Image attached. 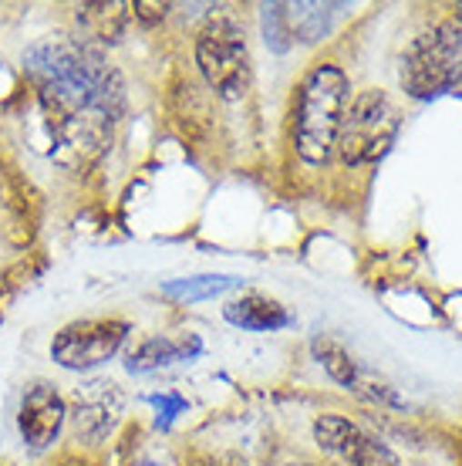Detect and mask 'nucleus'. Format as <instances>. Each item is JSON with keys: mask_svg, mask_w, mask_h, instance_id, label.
Wrapping results in <instances>:
<instances>
[{"mask_svg": "<svg viewBox=\"0 0 462 466\" xmlns=\"http://www.w3.org/2000/svg\"><path fill=\"white\" fill-rule=\"evenodd\" d=\"M347 75L335 65H317L301 82L294 102V146L307 163H327L337 149V132L347 108Z\"/></svg>", "mask_w": 462, "mask_h": 466, "instance_id": "2", "label": "nucleus"}, {"mask_svg": "<svg viewBox=\"0 0 462 466\" xmlns=\"http://www.w3.org/2000/svg\"><path fill=\"white\" fill-rule=\"evenodd\" d=\"M264 41L270 51H277V55H284V51H290V31H287V21H284V4H264Z\"/></svg>", "mask_w": 462, "mask_h": 466, "instance_id": "16", "label": "nucleus"}, {"mask_svg": "<svg viewBox=\"0 0 462 466\" xmlns=\"http://www.w3.org/2000/svg\"><path fill=\"white\" fill-rule=\"evenodd\" d=\"M290 466H314V463H290Z\"/></svg>", "mask_w": 462, "mask_h": 466, "instance_id": "20", "label": "nucleus"}, {"mask_svg": "<svg viewBox=\"0 0 462 466\" xmlns=\"http://www.w3.org/2000/svg\"><path fill=\"white\" fill-rule=\"evenodd\" d=\"M398 132V112L385 92H361L345 108L341 132H337V152L345 166H371L392 149Z\"/></svg>", "mask_w": 462, "mask_h": 466, "instance_id": "5", "label": "nucleus"}, {"mask_svg": "<svg viewBox=\"0 0 462 466\" xmlns=\"http://www.w3.org/2000/svg\"><path fill=\"white\" fill-rule=\"evenodd\" d=\"M331 17H335V4H284L290 41L317 45L331 31Z\"/></svg>", "mask_w": 462, "mask_h": 466, "instance_id": "14", "label": "nucleus"}, {"mask_svg": "<svg viewBox=\"0 0 462 466\" xmlns=\"http://www.w3.org/2000/svg\"><path fill=\"white\" fill-rule=\"evenodd\" d=\"M223 318L243 331H277V328L290 325L287 308L264 298V294H243V298L230 301L223 308Z\"/></svg>", "mask_w": 462, "mask_h": 466, "instance_id": "12", "label": "nucleus"}, {"mask_svg": "<svg viewBox=\"0 0 462 466\" xmlns=\"http://www.w3.org/2000/svg\"><path fill=\"white\" fill-rule=\"evenodd\" d=\"M456 24H459V27H462V4H459V7H456Z\"/></svg>", "mask_w": 462, "mask_h": 466, "instance_id": "19", "label": "nucleus"}, {"mask_svg": "<svg viewBox=\"0 0 462 466\" xmlns=\"http://www.w3.org/2000/svg\"><path fill=\"white\" fill-rule=\"evenodd\" d=\"M196 65L220 98H243L250 88V47L246 27L230 7H213L196 35Z\"/></svg>", "mask_w": 462, "mask_h": 466, "instance_id": "3", "label": "nucleus"}, {"mask_svg": "<svg viewBox=\"0 0 462 466\" xmlns=\"http://www.w3.org/2000/svg\"><path fill=\"white\" fill-rule=\"evenodd\" d=\"M128 339V321L116 318H88V321H75V325L61 328L55 341H51V359L61 369L71 372H88L98 369L112 359L122 341Z\"/></svg>", "mask_w": 462, "mask_h": 466, "instance_id": "6", "label": "nucleus"}, {"mask_svg": "<svg viewBox=\"0 0 462 466\" xmlns=\"http://www.w3.org/2000/svg\"><path fill=\"white\" fill-rule=\"evenodd\" d=\"M78 27H81V41L85 45H92V41H118L122 35V27H126V17H128V4H85L78 7Z\"/></svg>", "mask_w": 462, "mask_h": 466, "instance_id": "13", "label": "nucleus"}, {"mask_svg": "<svg viewBox=\"0 0 462 466\" xmlns=\"http://www.w3.org/2000/svg\"><path fill=\"white\" fill-rule=\"evenodd\" d=\"M314 355H317V361H321L324 369H327V375L335 379V382H341L345 389H351V392H358V396H368V399H382V402H392V406H402V399L392 392V385L382 382L378 375H371L368 369H361L358 361L351 359L337 341L331 339H314Z\"/></svg>", "mask_w": 462, "mask_h": 466, "instance_id": "10", "label": "nucleus"}, {"mask_svg": "<svg viewBox=\"0 0 462 466\" xmlns=\"http://www.w3.org/2000/svg\"><path fill=\"white\" fill-rule=\"evenodd\" d=\"M314 440L341 466H398V456L382 440H375L358 422L335 416V412L314 422Z\"/></svg>", "mask_w": 462, "mask_h": 466, "instance_id": "7", "label": "nucleus"}, {"mask_svg": "<svg viewBox=\"0 0 462 466\" xmlns=\"http://www.w3.org/2000/svg\"><path fill=\"white\" fill-rule=\"evenodd\" d=\"M149 402L159 409V416H156V426H159V430H169L176 416L186 412V406H189V402H186L183 396H176V392H156V396H149Z\"/></svg>", "mask_w": 462, "mask_h": 466, "instance_id": "17", "label": "nucleus"}, {"mask_svg": "<svg viewBox=\"0 0 462 466\" xmlns=\"http://www.w3.org/2000/svg\"><path fill=\"white\" fill-rule=\"evenodd\" d=\"M65 416H68V406L61 392L51 382H37L31 385L21 399V416H17V426H21L24 443L31 450H45L58 440L61 426H65Z\"/></svg>", "mask_w": 462, "mask_h": 466, "instance_id": "9", "label": "nucleus"}, {"mask_svg": "<svg viewBox=\"0 0 462 466\" xmlns=\"http://www.w3.org/2000/svg\"><path fill=\"white\" fill-rule=\"evenodd\" d=\"M126 409V396L116 382L108 379H92V382L78 385L75 392V409H71V420H75V432L85 440H105L108 432L116 430L118 416Z\"/></svg>", "mask_w": 462, "mask_h": 466, "instance_id": "8", "label": "nucleus"}, {"mask_svg": "<svg viewBox=\"0 0 462 466\" xmlns=\"http://www.w3.org/2000/svg\"><path fill=\"white\" fill-rule=\"evenodd\" d=\"M462 82V27L442 21L405 47L402 88L412 98H436Z\"/></svg>", "mask_w": 462, "mask_h": 466, "instance_id": "4", "label": "nucleus"}, {"mask_svg": "<svg viewBox=\"0 0 462 466\" xmlns=\"http://www.w3.org/2000/svg\"><path fill=\"white\" fill-rule=\"evenodd\" d=\"M240 278H223V274H199V278H183V280H166L162 294L173 298V301H206L216 294L240 288Z\"/></svg>", "mask_w": 462, "mask_h": 466, "instance_id": "15", "label": "nucleus"}, {"mask_svg": "<svg viewBox=\"0 0 462 466\" xmlns=\"http://www.w3.org/2000/svg\"><path fill=\"white\" fill-rule=\"evenodd\" d=\"M199 351H203V341L196 335H189V339H146L136 351H128V361L126 369L132 375H146V372H156V369H166V365H173V361H186V359H196Z\"/></svg>", "mask_w": 462, "mask_h": 466, "instance_id": "11", "label": "nucleus"}, {"mask_svg": "<svg viewBox=\"0 0 462 466\" xmlns=\"http://www.w3.org/2000/svg\"><path fill=\"white\" fill-rule=\"evenodd\" d=\"M24 71L35 78L37 98L55 139L75 152L102 149L126 112L118 71L95 45L41 41L27 47Z\"/></svg>", "mask_w": 462, "mask_h": 466, "instance_id": "1", "label": "nucleus"}, {"mask_svg": "<svg viewBox=\"0 0 462 466\" xmlns=\"http://www.w3.org/2000/svg\"><path fill=\"white\" fill-rule=\"evenodd\" d=\"M132 11L139 14V17H146V21H156V17H166L169 4H136Z\"/></svg>", "mask_w": 462, "mask_h": 466, "instance_id": "18", "label": "nucleus"}]
</instances>
